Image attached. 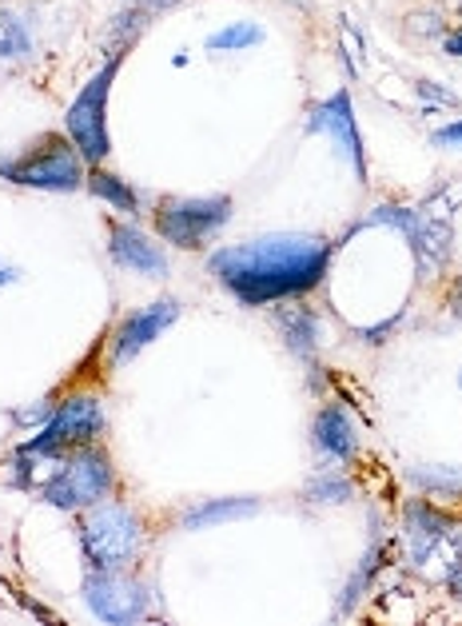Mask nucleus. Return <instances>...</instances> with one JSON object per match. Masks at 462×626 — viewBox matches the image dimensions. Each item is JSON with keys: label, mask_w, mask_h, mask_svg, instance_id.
<instances>
[{"label": "nucleus", "mask_w": 462, "mask_h": 626, "mask_svg": "<svg viewBox=\"0 0 462 626\" xmlns=\"http://www.w3.org/2000/svg\"><path fill=\"white\" fill-rule=\"evenodd\" d=\"M332 264V243L320 236H263L215 252L212 272L236 300L279 303L320 288Z\"/></svg>", "instance_id": "1"}, {"label": "nucleus", "mask_w": 462, "mask_h": 626, "mask_svg": "<svg viewBox=\"0 0 462 626\" xmlns=\"http://www.w3.org/2000/svg\"><path fill=\"white\" fill-rule=\"evenodd\" d=\"M80 547L92 571H120L128 566L143 547L140 518L128 506L92 503L88 515H80Z\"/></svg>", "instance_id": "2"}, {"label": "nucleus", "mask_w": 462, "mask_h": 626, "mask_svg": "<svg viewBox=\"0 0 462 626\" xmlns=\"http://www.w3.org/2000/svg\"><path fill=\"white\" fill-rule=\"evenodd\" d=\"M104 431V411L92 396H72L64 399L52 415H48L45 431L36 435L33 443L21 447V455L33 463V459H57V455H72Z\"/></svg>", "instance_id": "3"}, {"label": "nucleus", "mask_w": 462, "mask_h": 626, "mask_svg": "<svg viewBox=\"0 0 462 626\" xmlns=\"http://www.w3.org/2000/svg\"><path fill=\"white\" fill-rule=\"evenodd\" d=\"M112 491V467L108 459L92 447H80L64 459V467L45 479V503L60 506V511H88Z\"/></svg>", "instance_id": "4"}, {"label": "nucleus", "mask_w": 462, "mask_h": 626, "mask_svg": "<svg viewBox=\"0 0 462 626\" xmlns=\"http://www.w3.org/2000/svg\"><path fill=\"white\" fill-rule=\"evenodd\" d=\"M0 176H9L12 184H24V188H40V192H76L84 184L80 148L64 136H52L36 152L4 164Z\"/></svg>", "instance_id": "5"}, {"label": "nucleus", "mask_w": 462, "mask_h": 626, "mask_svg": "<svg viewBox=\"0 0 462 626\" xmlns=\"http://www.w3.org/2000/svg\"><path fill=\"white\" fill-rule=\"evenodd\" d=\"M232 220L227 196H196V200H164L155 208V228L176 248H203Z\"/></svg>", "instance_id": "6"}, {"label": "nucleus", "mask_w": 462, "mask_h": 626, "mask_svg": "<svg viewBox=\"0 0 462 626\" xmlns=\"http://www.w3.org/2000/svg\"><path fill=\"white\" fill-rule=\"evenodd\" d=\"M112 80H116V57H112V61H108L104 68H100V73L80 88V97L72 100L68 116H64V124H68V140L80 148V156L92 160V164H100V160L108 156L104 100H108Z\"/></svg>", "instance_id": "7"}, {"label": "nucleus", "mask_w": 462, "mask_h": 626, "mask_svg": "<svg viewBox=\"0 0 462 626\" xmlns=\"http://www.w3.org/2000/svg\"><path fill=\"white\" fill-rule=\"evenodd\" d=\"M84 599H88L100 623L112 626L140 623L143 611H148V590L136 578H116L112 571H92L84 578Z\"/></svg>", "instance_id": "8"}, {"label": "nucleus", "mask_w": 462, "mask_h": 626, "mask_svg": "<svg viewBox=\"0 0 462 626\" xmlns=\"http://www.w3.org/2000/svg\"><path fill=\"white\" fill-rule=\"evenodd\" d=\"M179 308L172 300H160V303H148L140 312H132L124 324H120V336H116V348H112V360L116 363H128L136 360L152 339H160L167 327L176 324Z\"/></svg>", "instance_id": "9"}, {"label": "nucleus", "mask_w": 462, "mask_h": 626, "mask_svg": "<svg viewBox=\"0 0 462 626\" xmlns=\"http://www.w3.org/2000/svg\"><path fill=\"white\" fill-rule=\"evenodd\" d=\"M311 133L332 136L335 145L351 156V164H355V172H359V180H363V145H359L355 116H351V100H347V92H335L332 100L315 104V112H311Z\"/></svg>", "instance_id": "10"}, {"label": "nucleus", "mask_w": 462, "mask_h": 626, "mask_svg": "<svg viewBox=\"0 0 462 626\" xmlns=\"http://www.w3.org/2000/svg\"><path fill=\"white\" fill-rule=\"evenodd\" d=\"M108 252H112V260L120 267H132V272H143V276H164L167 272V260L160 255V248L140 228H132V224H116L112 228Z\"/></svg>", "instance_id": "11"}, {"label": "nucleus", "mask_w": 462, "mask_h": 626, "mask_svg": "<svg viewBox=\"0 0 462 626\" xmlns=\"http://www.w3.org/2000/svg\"><path fill=\"white\" fill-rule=\"evenodd\" d=\"M407 527H411V542H415V547H411V559H415V563H427L435 542L451 530V518L415 499V503H407Z\"/></svg>", "instance_id": "12"}, {"label": "nucleus", "mask_w": 462, "mask_h": 626, "mask_svg": "<svg viewBox=\"0 0 462 626\" xmlns=\"http://www.w3.org/2000/svg\"><path fill=\"white\" fill-rule=\"evenodd\" d=\"M315 447L332 459H351V451H355V427H351L344 408L332 403V408L320 411V420H315Z\"/></svg>", "instance_id": "13"}, {"label": "nucleus", "mask_w": 462, "mask_h": 626, "mask_svg": "<svg viewBox=\"0 0 462 626\" xmlns=\"http://www.w3.org/2000/svg\"><path fill=\"white\" fill-rule=\"evenodd\" d=\"M260 511V499L251 494H239V499H212V503H200L191 506L184 515V527L196 530V527H215V523H227V518H248Z\"/></svg>", "instance_id": "14"}, {"label": "nucleus", "mask_w": 462, "mask_h": 626, "mask_svg": "<svg viewBox=\"0 0 462 626\" xmlns=\"http://www.w3.org/2000/svg\"><path fill=\"white\" fill-rule=\"evenodd\" d=\"M279 327H284L287 336V348L296 351L299 360H311V351H315V315L308 308H284L279 312Z\"/></svg>", "instance_id": "15"}, {"label": "nucleus", "mask_w": 462, "mask_h": 626, "mask_svg": "<svg viewBox=\"0 0 462 626\" xmlns=\"http://www.w3.org/2000/svg\"><path fill=\"white\" fill-rule=\"evenodd\" d=\"M88 192L100 196L104 204L120 208V212H140V196L132 192L128 184L116 180V176H112V172H104V168H96L92 176H88Z\"/></svg>", "instance_id": "16"}, {"label": "nucleus", "mask_w": 462, "mask_h": 626, "mask_svg": "<svg viewBox=\"0 0 462 626\" xmlns=\"http://www.w3.org/2000/svg\"><path fill=\"white\" fill-rule=\"evenodd\" d=\"M33 49V33L24 25L16 13H0V57H9V61H21L28 57Z\"/></svg>", "instance_id": "17"}, {"label": "nucleus", "mask_w": 462, "mask_h": 626, "mask_svg": "<svg viewBox=\"0 0 462 626\" xmlns=\"http://www.w3.org/2000/svg\"><path fill=\"white\" fill-rule=\"evenodd\" d=\"M411 483L423 487V491H462V471L459 467H415L411 471Z\"/></svg>", "instance_id": "18"}, {"label": "nucleus", "mask_w": 462, "mask_h": 626, "mask_svg": "<svg viewBox=\"0 0 462 626\" xmlns=\"http://www.w3.org/2000/svg\"><path fill=\"white\" fill-rule=\"evenodd\" d=\"M263 40V33L255 25H232V28H224L220 37H212L208 40V49L212 52H224V49H251V45H260Z\"/></svg>", "instance_id": "19"}, {"label": "nucleus", "mask_w": 462, "mask_h": 626, "mask_svg": "<svg viewBox=\"0 0 462 626\" xmlns=\"http://www.w3.org/2000/svg\"><path fill=\"white\" fill-rule=\"evenodd\" d=\"M308 494L315 503H344V499H351V483L344 475H315Z\"/></svg>", "instance_id": "20"}, {"label": "nucleus", "mask_w": 462, "mask_h": 626, "mask_svg": "<svg viewBox=\"0 0 462 626\" xmlns=\"http://www.w3.org/2000/svg\"><path fill=\"white\" fill-rule=\"evenodd\" d=\"M435 145H442V148H462V121H459V124H447V128H439V133H435Z\"/></svg>", "instance_id": "21"}, {"label": "nucleus", "mask_w": 462, "mask_h": 626, "mask_svg": "<svg viewBox=\"0 0 462 626\" xmlns=\"http://www.w3.org/2000/svg\"><path fill=\"white\" fill-rule=\"evenodd\" d=\"M419 92H423V97H435V104H454L451 92H447V88H439V85H419Z\"/></svg>", "instance_id": "22"}, {"label": "nucleus", "mask_w": 462, "mask_h": 626, "mask_svg": "<svg viewBox=\"0 0 462 626\" xmlns=\"http://www.w3.org/2000/svg\"><path fill=\"white\" fill-rule=\"evenodd\" d=\"M167 4H176V0H132V9H140V13L155 16L160 9H167Z\"/></svg>", "instance_id": "23"}, {"label": "nucleus", "mask_w": 462, "mask_h": 626, "mask_svg": "<svg viewBox=\"0 0 462 626\" xmlns=\"http://www.w3.org/2000/svg\"><path fill=\"white\" fill-rule=\"evenodd\" d=\"M447 52H454V57H462V33H454V37H447V45H442Z\"/></svg>", "instance_id": "24"}, {"label": "nucleus", "mask_w": 462, "mask_h": 626, "mask_svg": "<svg viewBox=\"0 0 462 626\" xmlns=\"http://www.w3.org/2000/svg\"><path fill=\"white\" fill-rule=\"evenodd\" d=\"M451 590L462 599V566H459V571H451Z\"/></svg>", "instance_id": "25"}]
</instances>
